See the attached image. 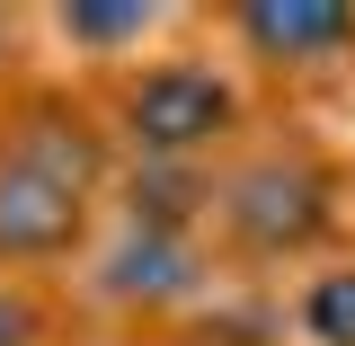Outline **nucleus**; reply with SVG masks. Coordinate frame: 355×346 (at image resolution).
<instances>
[{
    "label": "nucleus",
    "mask_w": 355,
    "mask_h": 346,
    "mask_svg": "<svg viewBox=\"0 0 355 346\" xmlns=\"http://www.w3.org/2000/svg\"><path fill=\"white\" fill-rule=\"evenodd\" d=\"M222 222H231L240 249L284 258V249L320 240V222H329V178L311 169V160H258V169H240L222 187Z\"/></svg>",
    "instance_id": "1"
},
{
    "label": "nucleus",
    "mask_w": 355,
    "mask_h": 346,
    "mask_svg": "<svg viewBox=\"0 0 355 346\" xmlns=\"http://www.w3.org/2000/svg\"><path fill=\"white\" fill-rule=\"evenodd\" d=\"M125 125H133V142H142L151 160H187V151H205V142L231 125V89H222L214 71H196V62H160V71L133 80Z\"/></svg>",
    "instance_id": "2"
},
{
    "label": "nucleus",
    "mask_w": 355,
    "mask_h": 346,
    "mask_svg": "<svg viewBox=\"0 0 355 346\" xmlns=\"http://www.w3.org/2000/svg\"><path fill=\"white\" fill-rule=\"evenodd\" d=\"M240 36L258 44L266 62H329L355 44V9H311V0H284V9H240Z\"/></svg>",
    "instance_id": "3"
},
{
    "label": "nucleus",
    "mask_w": 355,
    "mask_h": 346,
    "mask_svg": "<svg viewBox=\"0 0 355 346\" xmlns=\"http://www.w3.org/2000/svg\"><path fill=\"white\" fill-rule=\"evenodd\" d=\"M71 231H80V196L0 169V249L9 258H53V249H71Z\"/></svg>",
    "instance_id": "4"
},
{
    "label": "nucleus",
    "mask_w": 355,
    "mask_h": 346,
    "mask_svg": "<svg viewBox=\"0 0 355 346\" xmlns=\"http://www.w3.org/2000/svg\"><path fill=\"white\" fill-rule=\"evenodd\" d=\"M0 169L36 178V187H62V196H89V187H98V142H89L80 125H62V116H36V125L9 142Z\"/></svg>",
    "instance_id": "5"
},
{
    "label": "nucleus",
    "mask_w": 355,
    "mask_h": 346,
    "mask_svg": "<svg viewBox=\"0 0 355 346\" xmlns=\"http://www.w3.org/2000/svg\"><path fill=\"white\" fill-rule=\"evenodd\" d=\"M187 275H196L187 240H178V231H142V222H133L125 249L107 258V293H125V302H169V293H187Z\"/></svg>",
    "instance_id": "6"
},
{
    "label": "nucleus",
    "mask_w": 355,
    "mask_h": 346,
    "mask_svg": "<svg viewBox=\"0 0 355 346\" xmlns=\"http://www.w3.org/2000/svg\"><path fill=\"white\" fill-rule=\"evenodd\" d=\"M302 329L320 346H355V266L347 275H320V284L302 293Z\"/></svg>",
    "instance_id": "7"
},
{
    "label": "nucleus",
    "mask_w": 355,
    "mask_h": 346,
    "mask_svg": "<svg viewBox=\"0 0 355 346\" xmlns=\"http://www.w3.org/2000/svg\"><path fill=\"white\" fill-rule=\"evenodd\" d=\"M151 18H160V9H62V27L80 44H133Z\"/></svg>",
    "instance_id": "8"
},
{
    "label": "nucleus",
    "mask_w": 355,
    "mask_h": 346,
    "mask_svg": "<svg viewBox=\"0 0 355 346\" xmlns=\"http://www.w3.org/2000/svg\"><path fill=\"white\" fill-rule=\"evenodd\" d=\"M36 338V311L27 302H9V293H0V346H27Z\"/></svg>",
    "instance_id": "9"
}]
</instances>
